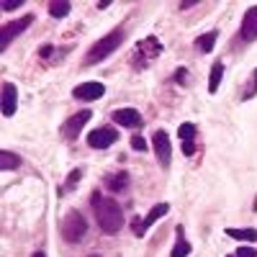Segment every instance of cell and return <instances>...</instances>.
<instances>
[{
	"mask_svg": "<svg viewBox=\"0 0 257 257\" xmlns=\"http://www.w3.org/2000/svg\"><path fill=\"white\" fill-rule=\"evenodd\" d=\"M93 211L95 221L103 234H118L123 226V208L113 198H103L100 193H93Z\"/></svg>",
	"mask_w": 257,
	"mask_h": 257,
	"instance_id": "6da1fadb",
	"label": "cell"
},
{
	"mask_svg": "<svg viewBox=\"0 0 257 257\" xmlns=\"http://www.w3.org/2000/svg\"><path fill=\"white\" fill-rule=\"evenodd\" d=\"M123 39H126V31L123 29H116L111 34H105L103 39H98L95 44L88 49V54H85V64H98L103 59H108L121 44H123Z\"/></svg>",
	"mask_w": 257,
	"mask_h": 257,
	"instance_id": "7a4b0ae2",
	"label": "cell"
},
{
	"mask_svg": "<svg viewBox=\"0 0 257 257\" xmlns=\"http://www.w3.org/2000/svg\"><path fill=\"white\" fill-rule=\"evenodd\" d=\"M59 231H62V239L70 242V244H77L82 242V237L88 234V221L80 211H67L64 213V219L59 224Z\"/></svg>",
	"mask_w": 257,
	"mask_h": 257,
	"instance_id": "3957f363",
	"label": "cell"
},
{
	"mask_svg": "<svg viewBox=\"0 0 257 257\" xmlns=\"http://www.w3.org/2000/svg\"><path fill=\"white\" fill-rule=\"evenodd\" d=\"M162 54V44H160V39L157 36H147L144 41H139L137 44V52H134V67L142 70L147 67L152 59H157Z\"/></svg>",
	"mask_w": 257,
	"mask_h": 257,
	"instance_id": "277c9868",
	"label": "cell"
},
{
	"mask_svg": "<svg viewBox=\"0 0 257 257\" xmlns=\"http://www.w3.org/2000/svg\"><path fill=\"white\" fill-rule=\"evenodd\" d=\"M34 24V16H24V18H18V21H11V24H6L3 29H0V52H6L11 47V41L18 36V34H24L29 26Z\"/></svg>",
	"mask_w": 257,
	"mask_h": 257,
	"instance_id": "5b68a950",
	"label": "cell"
},
{
	"mask_svg": "<svg viewBox=\"0 0 257 257\" xmlns=\"http://www.w3.org/2000/svg\"><path fill=\"white\" fill-rule=\"evenodd\" d=\"M113 142H118V132L113 126H100V128H93L88 134V144L93 149H108Z\"/></svg>",
	"mask_w": 257,
	"mask_h": 257,
	"instance_id": "8992f818",
	"label": "cell"
},
{
	"mask_svg": "<svg viewBox=\"0 0 257 257\" xmlns=\"http://www.w3.org/2000/svg\"><path fill=\"white\" fill-rule=\"evenodd\" d=\"M152 147H155V155H157L160 165L167 167L170 160H173V147H170V137H167V132L157 128V132L152 134Z\"/></svg>",
	"mask_w": 257,
	"mask_h": 257,
	"instance_id": "52a82bcc",
	"label": "cell"
},
{
	"mask_svg": "<svg viewBox=\"0 0 257 257\" xmlns=\"http://www.w3.org/2000/svg\"><path fill=\"white\" fill-rule=\"evenodd\" d=\"M90 116H93V113H90L88 108H85V111H77L75 116H70V121L62 123V134L67 137V139H77L80 132H82V126L90 121Z\"/></svg>",
	"mask_w": 257,
	"mask_h": 257,
	"instance_id": "ba28073f",
	"label": "cell"
},
{
	"mask_svg": "<svg viewBox=\"0 0 257 257\" xmlns=\"http://www.w3.org/2000/svg\"><path fill=\"white\" fill-rule=\"evenodd\" d=\"M111 118H113V123H118L123 128H139V126H144V118H142V113L137 108H118V111H113Z\"/></svg>",
	"mask_w": 257,
	"mask_h": 257,
	"instance_id": "9c48e42d",
	"label": "cell"
},
{
	"mask_svg": "<svg viewBox=\"0 0 257 257\" xmlns=\"http://www.w3.org/2000/svg\"><path fill=\"white\" fill-rule=\"evenodd\" d=\"M18 108V90L13 82H6L3 85V95H0V111H3L6 118H11Z\"/></svg>",
	"mask_w": 257,
	"mask_h": 257,
	"instance_id": "30bf717a",
	"label": "cell"
},
{
	"mask_svg": "<svg viewBox=\"0 0 257 257\" xmlns=\"http://www.w3.org/2000/svg\"><path fill=\"white\" fill-rule=\"evenodd\" d=\"M103 93H105L103 82H82L72 90V95L77 100H98V98H103Z\"/></svg>",
	"mask_w": 257,
	"mask_h": 257,
	"instance_id": "8fae6325",
	"label": "cell"
},
{
	"mask_svg": "<svg viewBox=\"0 0 257 257\" xmlns=\"http://www.w3.org/2000/svg\"><path fill=\"white\" fill-rule=\"evenodd\" d=\"M178 137L183 142V155L185 157H193L196 155V123H183L178 128Z\"/></svg>",
	"mask_w": 257,
	"mask_h": 257,
	"instance_id": "7c38bea8",
	"label": "cell"
},
{
	"mask_svg": "<svg viewBox=\"0 0 257 257\" xmlns=\"http://www.w3.org/2000/svg\"><path fill=\"white\" fill-rule=\"evenodd\" d=\"M242 41H254L257 39V6H252L244 18H242Z\"/></svg>",
	"mask_w": 257,
	"mask_h": 257,
	"instance_id": "4fadbf2b",
	"label": "cell"
},
{
	"mask_svg": "<svg viewBox=\"0 0 257 257\" xmlns=\"http://www.w3.org/2000/svg\"><path fill=\"white\" fill-rule=\"evenodd\" d=\"M221 77H224V64H221V62H213L211 75H208V93H216V90H219Z\"/></svg>",
	"mask_w": 257,
	"mask_h": 257,
	"instance_id": "5bb4252c",
	"label": "cell"
},
{
	"mask_svg": "<svg viewBox=\"0 0 257 257\" xmlns=\"http://www.w3.org/2000/svg\"><path fill=\"white\" fill-rule=\"evenodd\" d=\"M126 185H128V175L126 173L108 175V180H105V188H108L111 193H121V190H126Z\"/></svg>",
	"mask_w": 257,
	"mask_h": 257,
	"instance_id": "9a60e30c",
	"label": "cell"
},
{
	"mask_svg": "<svg viewBox=\"0 0 257 257\" xmlns=\"http://www.w3.org/2000/svg\"><path fill=\"white\" fill-rule=\"evenodd\" d=\"M226 237L237 242H257V229H226Z\"/></svg>",
	"mask_w": 257,
	"mask_h": 257,
	"instance_id": "2e32d148",
	"label": "cell"
},
{
	"mask_svg": "<svg viewBox=\"0 0 257 257\" xmlns=\"http://www.w3.org/2000/svg\"><path fill=\"white\" fill-rule=\"evenodd\" d=\"M167 211H170V203H157V206H152V208H149V213L144 216V226L149 229V226H152L157 219H162Z\"/></svg>",
	"mask_w": 257,
	"mask_h": 257,
	"instance_id": "e0dca14e",
	"label": "cell"
},
{
	"mask_svg": "<svg viewBox=\"0 0 257 257\" xmlns=\"http://www.w3.org/2000/svg\"><path fill=\"white\" fill-rule=\"evenodd\" d=\"M216 39H219V31H208V34L198 36L196 49H198V52H203V54H208V52L213 49V44H216Z\"/></svg>",
	"mask_w": 257,
	"mask_h": 257,
	"instance_id": "ac0fdd59",
	"label": "cell"
},
{
	"mask_svg": "<svg viewBox=\"0 0 257 257\" xmlns=\"http://www.w3.org/2000/svg\"><path fill=\"white\" fill-rule=\"evenodd\" d=\"M190 254V242L183 239V229H178V242L173 247V252H170V257H188Z\"/></svg>",
	"mask_w": 257,
	"mask_h": 257,
	"instance_id": "d6986e66",
	"label": "cell"
},
{
	"mask_svg": "<svg viewBox=\"0 0 257 257\" xmlns=\"http://www.w3.org/2000/svg\"><path fill=\"white\" fill-rule=\"evenodd\" d=\"M72 11V6L67 3V0H54V3H49V16L52 18H64Z\"/></svg>",
	"mask_w": 257,
	"mask_h": 257,
	"instance_id": "ffe728a7",
	"label": "cell"
},
{
	"mask_svg": "<svg viewBox=\"0 0 257 257\" xmlns=\"http://www.w3.org/2000/svg\"><path fill=\"white\" fill-rule=\"evenodd\" d=\"M18 165H21V157H18V155L8 152V149H3V152H0V170H16Z\"/></svg>",
	"mask_w": 257,
	"mask_h": 257,
	"instance_id": "44dd1931",
	"label": "cell"
},
{
	"mask_svg": "<svg viewBox=\"0 0 257 257\" xmlns=\"http://www.w3.org/2000/svg\"><path fill=\"white\" fill-rule=\"evenodd\" d=\"M82 178V170H72V173L67 175V180H64V185L59 188V196H62V193H70L75 185H77V180Z\"/></svg>",
	"mask_w": 257,
	"mask_h": 257,
	"instance_id": "7402d4cb",
	"label": "cell"
},
{
	"mask_svg": "<svg viewBox=\"0 0 257 257\" xmlns=\"http://www.w3.org/2000/svg\"><path fill=\"white\" fill-rule=\"evenodd\" d=\"M257 95V70L252 72V85L244 90V95H242V100H249V98H254Z\"/></svg>",
	"mask_w": 257,
	"mask_h": 257,
	"instance_id": "603a6c76",
	"label": "cell"
},
{
	"mask_svg": "<svg viewBox=\"0 0 257 257\" xmlns=\"http://www.w3.org/2000/svg\"><path fill=\"white\" fill-rule=\"evenodd\" d=\"M132 231L137 234V237H144V231H147V226H144V219H132Z\"/></svg>",
	"mask_w": 257,
	"mask_h": 257,
	"instance_id": "cb8c5ba5",
	"label": "cell"
},
{
	"mask_svg": "<svg viewBox=\"0 0 257 257\" xmlns=\"http://www.w3.org/2000/svg\"><path fill=\"white\" fill-rule=\"evenodd\" d=\"M132 149H134V152H144V149H147V142H144V137H132Z\"/></svg>",
	"mask_w": 257,
	"mask_h": 257,
	"instance_id": "d4e9b609",
	"label": "cell"
},
{
	"mask_svg": "<svg viewBox=\"0 0 257 257\" xmlns=\"http://www.w3.org/2000/svg\"><path fill=\"white\" fill-rule=\"evenodd\" d=\"M237 257H257V249L249 247V244H242V247L237 249Z\"/></svg>",
	"mask_w": 257,
	"mask_h": 257,
	"instance_id": "484cf974",
	"label": "cell"
},
{
	"mask_svg": "<svg viewBox=\"0 0 257 257\" xmlns=\"http://www.w3.org/2000/svg\"><path fill=\"white\" fill-rule=\"evenodd\" d=\"M21 6H24V0H11V3L6 0V3H0V8H3V11H16V8H21Z\"/></svg>",
	"mask_w": 257,
	"mask_h": 257,
	"instance_id": "4316f807",
	"label": "cell"
},
{
	"mask_svg": "<svg viewBox=\"0 0 257 257\" xmlns=\"http://www.w3.org/2000/svg\"><path fill=\"white\" fill-rule=\"evenodd\" d=\"M175 80H178V85H185V82H188V70L180 67V70L175 72Z\"/></svg>",
	"mask_w": 257,
	"mask_h": 257,
	"instance_id": "83f0119b",
	"label": "cell"
},
{
	"mask_svg": "<svg viewBox=\"0 0 257 257\" xmlns=\"http://www.w3.org/2000/svg\"><path fill=\"white\" fill-rule=\"evenodd\" d=\"M34 257H47L44 252H34Z\"/></svg>",
	"mask_w": 257,
	"mask_h": 257,
	"instance_id": "f1b7e54d",
	"label": "cell"
},
{
	"mask_svg": "<svg viewBox=\"0 0 257 257\" xmlns=\"http://www.w3.org/2000/svg\"><path fill=\"white\" fill-rule=\"evenodd\" d=\"M226 257H237V254H226Z\"/></svg>",
	"mask_w": 257,
	"mask_h": 257,
	"instance_id": "f546056e",
	"label": "cell"
},
{
	"mask_svg": "<svg viewBox=\"0 0 257 257\" xmlns=\"http://www.w3.org/2000/svg\"><path fill=\"white\" fill-rule=\"evenodd\" d=\"M90 257H100V254H90Z\"/></svg>",
	"mask_w": 257,
	"mask_h": 257,
	"instance_id": "4dcf8cb0",
	"label": "cell"
}]
</instances>
